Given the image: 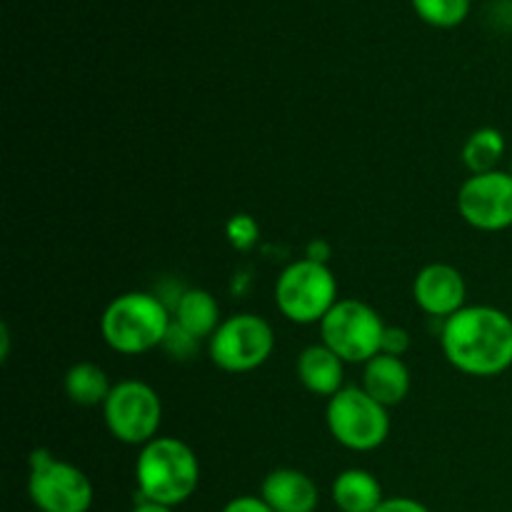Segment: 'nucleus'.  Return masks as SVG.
I'll return each mask as SVG.
<instances>
[{
	"mask_svg": "<svg viewBox=\"0 0 512 512\" xmlns=\"http://www.w3.org/2000/svg\"><path fill=\"white\" fill-rule=\"evenodd\" d=\"M440 345L460 373L495 378L512 368V318L493 305H465L443 323Z\"/></svg>",
	"mask_w": 512,
	"mask_h": 512,
	"instance_id": "nucleus-1",
	"label": "nucleus"
},
{
	"mask_svg": "<svg viewBox=\"0 0 512 512\" xmlns=\"http://www.w3.org/2000/svg\"><path fill=\"white\" fill-rule=\"evenodd\" d=\"M135 480L140 498L175 508L198 490V455L178 438H155L140 448Z\"/></svg>",
	"mask_w": 512,
	"mask_h": 512,
	"instance_id": "nucleus-2",
	"label": "nucleus"
},
{
	"mask_svg": "<svg viewBox=\"0 0 512 512\" xmlns=\"http://www.w3.org/2000/svg\"><path fill=\"white\" fill-rule=\"evenodd\" d=\"M170 325V310L158 295L133 290L110 300L100 318V333L115 353L143 355L165 343Z\"/></svg>",
	"mask_w": 512,
	"mask_h": 512,
	"instance_id": "nucleus-3",
	"label": "nucleus"
},
{
	"mask_svg": "<svg viewBox=\"0 0 512 512\" xmlns=\"http://www.w3.org/2000/svg\"><path fill=\"white\" fill-rule=\"evenodd\" d=\"M275 303L290 323H323L338 303V280L328 265L303 258L280 273L275 283Z\"/></svg>",
	"mask_w": 512,
	"mask_h": 512,
	"instance_id": "nucleus-4",
	"label": "nucleus"
},
{
	"mask_svg": "<svg viewBox=\"0 0 512 512\" xmlns=\"http://www.w3.org/2000/svg\"><path fill=\"white\" fill-rule=\"evenodd\" d=\"M28 495L40 512H88L93 505V483L73 463L38 448L30 453Z\"/></svg>",
	"mask_w": 512,
	"mask_h": 512,
	"instance_id": "nucleus-5",
	"label": "nucleus"
},
{
	"mask_svg": "<svg viewBox=\"0 0 512 512\" xmlns=\"http://www.w3.org/2000/svg\"><path fill=\"white\" fill-rule=\"evenodd\" d=\"M325 418L330 435L355 453L380 448L390 435L388 408L370 398L363 388H343L333 395L328 400Z\"/></svg>",
	"mask_w": 512,
	"mask_h": 512,
	"instance_id": "nucleus-6",
	"label": "nucleus"
},
{
	"mask_svg": "<svg viewBox=\"0 0 512 512\" xmlns=\"http://www.w3.org/2000/svg\"><path fill=\"white\" fill-rule=\"evenodd\" d=\"M385 323L363 300H338L320 323L323 343L345 363H368L380 353Z\"/></svg>",
	"mask_w": 512,
	"mask_h": 512,
	"instance_id": "nucleus-7",
	"label": "nucleus"
},
{
	"mask_svg": "<svg viewBox=\"0 0 512 512\" xmlns=\"http://www.w3.org/2000/svg\"><path fill=\"white\" fill-rule=\"evenodd\" d=\"M275 333L265 318L255 313L230 315L210 338V360L225 373H250L270 358Z\"/></svg>",
	"mask_w": 512,
	"mask_h": 512,
	"instance_id": "nucleus-8",
	"label": "nucleus"
},
{
	"mask_svg": "<svg viewBox=\"0 0 512 512\" xmlns=\"http://www.w3.org/2000/svg\"><path fill=\"white\" fill-rule=\"evenodd\" d=\"M103 415L115 440L143 448L150 440L158 438L163 403H160V395L143 380H123L110 390Z\"/></svg>",
	"mask_w": 512,
	"mask_h": 512,
	"instance_id": "nucleus-9",
	"label": "nucleus"
},
{
	"mask_svg": "<svg viewBox=\"0 0 512 512\" xmlns=\"http://www.w3.org/2000/svg\"><path fill=\"white\" fill-rule=\"evenodd\" d=\"M460 218L483 233L512 228V175L508 170L470 175L458 193Z\"/></svg>",
	"mask_w": 512,
	"mask_h": 512,
	"instance_id": "nucleus-10",
	"label": "nucleus"
},
{
	"mask_svg": "<svg viewBox=\"0 0 512 512\" xmlns=\"http://www.w3.org/2000/svg\"><path fill=\"white\" fill-rule=\"evenodd\" d=\"M413 298L423 313L433 318L448 320L458 310L465 308L468 298V285L463 273L448 263L425 265L413 283Z\"/></svg>",
	"mask_w": 512,
	"mask_h": 512,
	"instance_id": "nucleus-11",
	"label": "nucleus"
},
{
	"mask_svg": "<svg viewBox=\"0 0 512 512\" xmlns=\"http://www.w3.org/2000/svg\"><path fill=\"white\" fill-rule=\"evenodd\" d=\"M260 498L273 512H315L320 495L318 485L303 470L278 468L263 480Z\"/></svg>",
	"mask_w": 512,
	"mask_h": 512,
	"instance_id": "nucleus-12",
	"label": "nucleus"
},
{
	"mask_svg": "<svg viewBox=\"0 0 512 512\" xmlns=\"http://www.w3.org/2000/svg\"><path fill=\"white\" fill-rule=\"evenodd\" d=\"M298 378L308 393L330 400L343 390L345 360L325 343L310 345L298 358Z\"/></svg>",
	"mask_w": 512,
	"mask_h": 512,
	"instance_id": "nucleus-13",
	"label": "nucleus"
},
{
	"mask_svg": "<svg viewBox=\"0 0 512 512\" xmlns=\"http://www.w3.org/2000/svg\"><path fill=\"white\" fill-rule=\"evenodd\" d=\"M363 390L385 408L400 405L410 393V370L403 358L378 353L365 363Z\"/></svg>",
	"mask_w": 512,
	"mask_h": 512,
	"instance_id": "nucleus-14",
	"label": "nucleus"
},
{
	"mask_svg": "<svg viewBox=\"0 0 512 512\" xmlns=\"http://www.w3.org/2000/svg\"><path fill=\"white\" fill-rule=\"evenodd\" d=\"M383 500V488L368 470L350 468L333 480V503L340 512H375Z\"/></svg>",
	"mask_w": 512,
	"mask_h": 512,
	"instance_id": "nucleus-15",
	"label": "nucleus"
},
{
	"mask_svg": "<svg viewBox=\"0 0 512 512\" xmlns=\"http://www.w3.org/2000/svg\"><path fill=\"white\" fill-rule=\"evenodd\" d=\"M173 323H178L180 328L188 330L190 335H195L198 340L213 338L215 330L220 328V308L218 300L208 293V290L190 288L175 303Z\"/></svg>",
	"mask_w": 512,
	"mask_h": 512,
	"instance_id": "nucleus-16",
	"label": "nucleus"
},
{
	"mask_svg": "<svg viewBox=\"0 0 512 512\" xmlns=\"http://www.w3.org/2000/svg\"><path fill=\"white\" fill-rule=\"evenodd\" d=\"M110 390L113 385H110L108 375L95 363H75L65 373V395L70 398V403L80 405V408L105 405Z\"/></svg>",
	"mask_w": 512,
	"mask_h": 512,
	"instance_id": "nucleus-17",
	"label": "nucleus"
},
{
	"mask_svg": "<svg viewBox=\"0 0 512 512\" xmlns=\"http://www.w3.org/2000/svg\"><path fill=\"white\" fill-rule=\"evenodd\" d=\"M505 155V135L498 128H478L463 145V163L473 175L500 170Z\"/></svg>",
	"mask_w": 512,
	"mask_h": 512,
	"instance_id": "nucleus-18",
	"label": "nucleus"
},
{
	"mask_svg": "<svg viewBox=\"0 0 512 512\" xmlns=\"http://www.w3.org/2000/svg\"><path fill=\"white\" fill-rule=\"evenodd\" d=\"M413 8L425 23L435 28H453L468 18L470 0H413Z\"/></svg>",
	"mask_w": 512,
	"mask_h": 512,
	"instance_id": "nucleus-19",
	"label": "nucleus"
},
{
	"mask_svg": "<svg viewBox=\"0 0 512 512\" xmlns=\"http://www.w3.org/2000/svg\"><path fill=\"white\" fill-rule=\"evenodd\" d=\"M225 235H228L230 245L235 250H250L260 238V225L253 215L248 213H235L233 218L225 223Z\"/></svg>",
	"mask_w": 512,
	"mask_h": 512,
	"instance_id": "nucleus-20",
	"label": "nucleus"
},
{
	"mask_svg": "<svg viewBox=\"0 0 512 512\" xmlns=\"http://www.w3.org/2000/svg\"><path fill=\"white\" fill-rule=\"evenodd\" d=\"M198 343H200V340L195 338V335H190L188 330L180 328L178 323H173V325H170L168 335H165L163 348L168 350V353L173 355V358L188 360V358H193L195 350H198Z\"/></svg>",
	"mask_w": 512,
	"mask_h": 512,
	"instance_id": "nucleus-21",
	"label": "nucleus"
},
{
	"mask_svg": "<svg viewBox=\"0 0 512 512\" xmlns=\"http://www.w3.org/2000/svg\"><path fill=\"white\" fill-rule=\"evenodd\" d=\"M410 348V333L398 325H385L383 343H380V353L395 355V358H403Z\"/></svg>",
	"mask_w": 512,
	"mask_h": 512,
	"instance_id": "nucleus-22",
	"label": "nucleus"
},
{
	"mask_svg": "<svg viewBox=\"0 0 512 512\" xmlns=\"http://www.w3.org/2000/svg\"><path fill=\"white\" fill-rule=\"evenodd\" d=\"M223 512H273L270 505L263 498H255V495H243V498H235L225 505Z\"/></svg>",
	"mask_w": 512,
	"mask_h": 512,
	"instance_id": "nucleus-23",
	"label": "nucleus"
},
{
	"mask_svg": "<svg viewBox=\"0 0 512 512\" xmlns=\"http://www.w3.org/2000/svg\"><path fill=\"white\" fill-rule=\"evenodd\" d=\"M375 512H430V510L413 498H385Z\"/></svg>",
	"mask_w": 512,
	"mask_h": 512,
	"instance_id": "nucleus-24",
	"label": "nucleus"
},
{
	"mask_svg": "<svg viewBox=\"0 0 512 512\" xmlns=\"http://www.w3.org/2000/svg\"><path fill=\"white\" fill-rule=\"evenodd\" d=\"M330 253H333V250H330L328 240H323V238H315L313 243L308 245V253H305V258H308V260H313V263H323V265H328V258H330Z\"/></svg>",
	"mask_w": 512,
	"mask_h": 512,
	"instance_id": "nucleus-25",
	"label": "nucleus"
},
{
	"mask_svg": "<svg viewBox=\"0 0 512 512\" xmlns=\"http://www.w3.org/2000/svg\"><path fill=\"white\" fill-rule=\"evenodd\" d=\"M130 512H173V508H168V505H160V503H153V500H145L140 498L138 503H135V508Z\"/></svg>",
	"mask_w": 512,
	"mask_h": 512,
	"instance_id": "nucleus-26",
	"label": "nucleus"
},
{
	"mask_svg": "<svg viewBox=\"0 0 512 512\" xmlns=\"http://www.w3.org/2000/svg\"><path fill=\"white\" fill-rule=\"evenodd\" d=\"M508 173L512 175V158H510V168H508Z\"/></svg>",
	"mask_w": 512,
	"mask_h": 512,
	"instance_id": "nucleus-27",
	"label": "nucleus"
}]
</instances>
